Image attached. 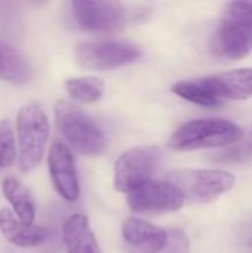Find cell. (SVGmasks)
<instances>
[{"label": "cell", "instance_id": "obj_1", "mask_svg": "<svg viewBox=\"0 0 252 253\" xmlns=\"http://www.w3.org/2000/svg\"><path fill=\"white\" fill-rule=\"evenodd\" d=\"M242 129L224 119H198L181 125L168 141L175 151H193L202 148H218L241 142Z\"/></svg>", "mask_w": 252, "mask_h": 253}, {"label": "cell", "instance_id": "obj_2", "mask_svg": "<svg viewBox=\"0 0 252 253\" xmlns=\"http://www.w3.org/2000/svg\"><path fill=\"white\" fill-rule=\"evenodd\" d=\"M212 53L220 58L241 59L252 50V9L250 1L227 4L224 18L211 40Z\"/></svg>", "mask_w": 252, "mask_h": 253}, {"label": "cell", "instance_id": "obj_3", "mask_svg": "<svg viewBox=\"0 0 252 253\" xmlns=\"http://www.w3.org/2000/svg\"><path fill=\"white\" fill-rule=\"evenodd\" d=\"M49 119L36 102L22 105L16 114L18 165L22 172L33 170L43 159L49 139Z\"/></svg>", "mask_w": 252, "mask_h": 253}, {"label": "cell", "instance_id": "obj_4", "mask_svg": "<svg viewBox=\"0 0 252 253\" xmlns=\"http://www.w3.org/2000/svg\"><path fill=\"white\" fill-rule=\"evenodd\" d=\"M56 127L65 141L83 156H100L107 148V139L97 123L79 107L59 102L55 108Z\"/></svg>", "mask_w": 252, "mask_h": 253}, {"label": "cell", "instance_id": "obj_5", "mask_svg": "<svg viewBox=\"0 0 252 253\" xmlns=\"http://www.w3.org/2000/svg\"><path fill=\"white\" fill-rule=\"evenodd\" d=\"M166 181L181 193L186 202L208 203L233 188L235 175L217 169H177L168 173Z\"/></svg>", "mask_w": 252, "mask_h": 253}, {"label": "cell", "instance_id": "obj_6", "mask_svg": "<svg viewBox=\"0 0 252 253\" xmlns=\"http://www.w3.org/2000/svg\"><path fill=\"white\" fill-rule=\"evenodd\" d=\"M141 49L128 42L117 40H88L74 44L77 64L88 70H113L137 61Z\"/></svg>", "mask_w": 252, "mask_h": 253}, {"label": "cell", "instance_id": "obj_7", "mask_svg": "<svg viewBox=\"0 0 252 253\" xmlns=\"http://www.w3.org/2000/svg\"><path fill=\"white\" fill-rule=\"evenodd\" d=\"M162 153L154 147H137L123 153L114 165V188L131 194L151 181Z\"/></svg>", "mask_w": 252, "mask_h": 253}, {"label": "cell", "instance_id": "obj_8", "mask_svg": "<svg viewBox=\"0 0 252 253\" xmlns=\"http://www.w3.org/2000/svg\"><path fill=\"white\" fill-rule=\"evenodd\" d=\"M181 193L165 181H150L137 191L128 194V206L132 212L162 213L178 211L184 205Z\"/></svg>", "mask_w": 252, "mask_h": 253}, {"label": "cell", "instance_id": "obj_9", "mask_svg": "<svg viewBox=\"0 0 252 253\" xmlns=\"http://www.w3.org/2000/svg\"><path fill=\"white\" fill-rule=\"evenodd\" d=\"M71 9L76 22L86 31H113L125 22V9L119 1L74 0Z\"/></svg>", "mask_w": 252, "mask_h": 253}, {"label": "cell", "instance_id": "obj_10", "mask_svg": "<svg viewBox=\"0 0 252 253\" xmlns=\"http://www.w3.org/2000/svg\"><path fill=\"white\" fill-rule=\"evenodd\" d=\"M48 168L56 193L65 202H76L80 196V185L74 157L70 148L59 139H55L50 144L48 154Z\"/></svg>", "mask_w": 252, "mask_h": 253}, {"label": "cell", "instance_id": "obj_11", "mask_svg": "<svg viewBox=\"0 0 252 253\" xmlns=\"http://www.w3.org/2000/svg\"><path fill=\"white\" fill-rule=\"evenodd\" d=\"M126 253H160L168 245L169 233L140 218H126L122 224Z\"/></svg>", "mask_w": 252, "mask_h": 253}, {"label": "cell", "instance_id": "obj_12", "mask_svg": "<svg viewBox=\"0 0 252 253\" xmlns=\"http://www.w3.org/2000/svg\"><path fill=\"white\" fill-rule=\"evenodd\" d=\"M206 90L221 104L224 99H248L252 96V68H238L201 79Z\"/></svg>", "mask_w": 252, "mask_h": 253}, {"label": "cell", "instance_id": "obj_13", "mask_svg": "<svg viewBox=\"0 0 252 253\" xmlns=\"http://www.w3.org/2000/svg\"><path fill=\"white\" fill-rule=\"evenodd\" d=\"M0 233L4 240L18 248L39 246L49 236V231L45 227L22 222L7 208L0 209Z\"/></svg>", "mask_w": 252, "mask_h": 253}, {"label": "cell", "instance_id": "obj_14", "mask_svg": "<svg viewBox=\"0 0 252 253\" xmlns=\"http://www.w3.org/2000/svg\"><path fill=\"white\" fill-rule=\"evenodd\" d=\"M62 240L68 253H101L85 215L76 213L65 219L62 225Z\"/></svg>", "mask_w": 252, "mask_h": 253}, {"label": "cell", "instance_id": "obj_15", "mask_svg": "<svg viewBox=\"0 0 252 253\" xmlns=\"http://www.w3.org/2000/svg\"><path fill=\"white\" fill-rule=\"evenodd\" d=\"M3 197L12 206V212L25 224H34L36 205L30 190L15 176H6L1 181Z\"/></svg>", "mask_w": 252, "mask_h": 253}, {"label": "cell", "instance_id": "obj_16", "mask_svg": "<svg viewBox=\"0 0 252 253\" xmlns=\"http://www.w3.org/2000/svg\"><path fill=\"white\" fill-rule=\"evenodd\" d=\"M31 73L25 56L7 42L0 40V80L22 84L31 79Z\"/></svg>", "mask_w": 252, "mask_h": 253}, {"label": "cell", "instance_id": "obj_17", "mask_svg": "<svg viewBox=\"0 0 252 253\" xmlns=\"http://www.w3.org/2000/svg\"><path fill=\"white\" fill-rule=\"evenodd\" d=\"M65 89L74 101L82 104H91L102 98L104 80L97 76L73 77L65 82Z\"/></svg>", "mask_w": 252, "mask_h": 253}, {"label": "cell", "instance_id": "obj_18", "mask_svg": "<svg viewBox=\"0 0 252 253\" xmlns=\"http://www.w3.org/2000/svg\"><path fill=\"white\" fill-rule=\"evenodd\" d=\"M171 90L178 95L180 98L202 105V107H218L221 105V102L218 99H215L208 90L206 87L202 84L201 79L199 80H181L172 84Z\"/></svg>", "mask_w": 252, "mask_h": 253}, {"label": "cell", "instance_id": "obj_19", "mask_svg": "<svg viewBox=\"0 0 252 253\" xmlns=\"http://www.w3.org/2000/svg\"><path fill=\"white\" fill-rule=\"evenodd\" d=\"M18 156L16 141L9 120L0 122V172L12 166Z\"/></svg>", "mask_w": 252, "mask_h": 253}, {"label": "cell", "instance_id": "obj_20", "mask_svg": "<svg viewBox=\"0 0 252 253\" xmlns=\"http://www.w3.org/2000/svg\"><path fill=\"white\" fill-rule=\"evenodd\" d=\"M250 157H252V141H247V142H238L227 151L221 153L217 157V160L226 163V162H242Z\"/></svg>", "mask_w": 252, "mask_h": 253}, {"label": "cell", "instance_id": "obj_21", "mask_svg": "<svg viewBox=\"0 0 252 253\" xmlns=\"http://www.w3.org/2000/svg\"><path fill=\"white\" fill-rule=\"evenodd\" d=\"M162 253H190V246L187 236L181 230H172L169 231L168 245Z\"/></svg>", "mask_w": 252, "mask_h": 253}]
</instances>
